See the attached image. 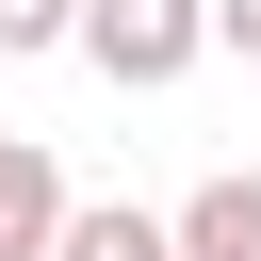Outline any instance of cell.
Returning a JSON list of instances; mask_svg holds the SVG:
<instances>
[{"label":"cell","instance_id":"obj_1","mask_svg":"<svg viewBox=\"0 0 261 261\" xmlns=\"http://www.w3.org/2000/svg\"><path fill=\"white\" fill-rule=\"evenodd\" d=\"M196 49H212V0H82V65L114 98H163Z\"/></svg>","mask_w":261,"mask_h":261},{"label":"cell","instance_id":"obj_2","mask_svg":"<svg viewBox=\"0 0 261 261\" xmlns=\"http://www.w3.org/2000/svg\"><path fill=\"white\" fill-rule=\"evenodd\" d=\"M0 261H65V179H49V147H16V130H0Z\"/></svg>","mask_w":261,"mask_h":261},{"label":"cell","instance_id":"obj_3","mask_svg":"<svg viewBox=\"0 0 261 261\" xmlns=\"http://www.w3.org/2000/svg\"><path fill=\"white\" fill-rule=\"evenodd\" d=\"M179 261H261V179H196L179 196Z\"/></svg>","mask_w":261,"mask_h":261},{"label":"cell","instance_id":"obj_4","mask_svg":"<svg viewBox=\"0 0 261 261\" xmlns=\"http://www.w3.org/2000/svg\"><path fill=\"white\" fill-rule=\"evenodd\" d=\"M65 261H179V212H130V196H98V212H65Z\"/></svg>","mask_w":261,"mask_h":261},{"label":"cell","instance_id":"obj_5","mask_svg":"<svg viewBox=\"0 0 261 261\" xmlns=\"http://www.w3.org/2000/svg\"><path fill=\"white\" fill-rule=\"evenodd\" d=\"M0 49H82V0H0Z\"/></svg>","mask_w":261,"mask_h":261},{"label":"cell","instance_id":"obj_6","mask_svg":"<svg viewBox=\"0 0 261 261\" xmlns=\"http://www.w3.org/2000/svg\"><path fill=\"white\" fill-rule=\"evenodd\" d=\"M212 49H228V65H261V0H212Z\"/></svg>","mask_w":261,"mask_h":261}]
</instances>
